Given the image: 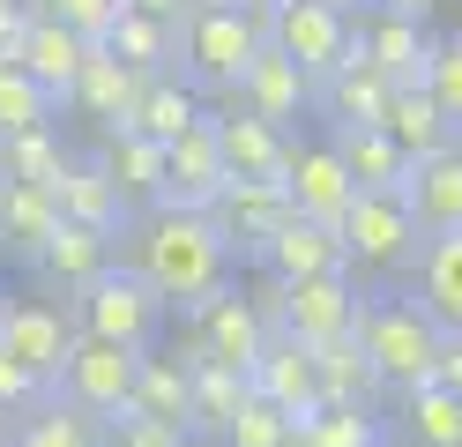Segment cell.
<instances>
[{
    "mask_svg": "<svg viewBox=\"0 0 462 447\" xmlns=\"http://www.w3.org/2000/svg\"><path fill=\"white\" fill-rule=\"evenodd\" d=\"M127 231H134V268L157 284L164 306H180V313L231 276V254H224V238L209 231L201 209L150 201V209H134V217H127Z\"/></svg>",
    "mask_w": 462,
    "mask_h": 447,
    "instance_id": "6da1fadb",
    "label": "cell"
},
{
    "mask_svg": "<svg viewBox=\"0 0 462 447\" xmlns=\"http://www.w3.org/2000/svg\"><path fill=\"white\" fill-rule=\"evenodd\" d=\"M262 45H269V30H262L254 8H239V0H187L180 23H171V75H180L187 89H217V98H231L239 68Z\"/></svg>",
    "mask_w": 462,
    "mask_h": 447,
    "instance_id": "7a4b0ae2",
    "label": "cell"
},
{
    "mask_svg": "<svg viewBox=\"0 0 462 447\" xmlns=\"http://www.w3.org/2000/svg\"><path fill=\"white\" fill-rule=\"evenodd\" d=\"M68 321L82 328V336L120 343V350H150L157 328H164V298H157V284L142 276L134 261H112L105 276H90L75 291V313Z\"/></svg>",
    "mask_w": 462,
    "mask_h": 447,
    "instance_id": "3957f363",
    "label": "cell"
},
{
    "mask_svg": "<svg viewBox=\"0 0 462 447\" xmlns=\"http://www.w3.org/2000/svg\"><path fill=\"white\" fill-rule=\"evenodd\" d=\"M336 231H343V254H351V276L358 268L365 276H402V268L418 261V247H425L402 187H358Z\"/></svg>",
    "mask_w": 462,
    "mask_h": 447,
    "instance_id": "277c9868",
    "label": "cell"
},
{
    "mask_svg": "<svg viewBox=\"0 0 462 447\" xmlns=\"http://www.w3.org/2000/svg\"><path fill=\"white\" fill-rule=\"evenodd\" d=\"M358 343L373 358V373H381V387H395V396L432 380V366H440V328L418 313V298H365Z\"/></svg>",
    "mask_w": 462,
    "mask_h": 447,
    "instance_id": "5b68a950",
    "label": "cell"
},
{
    "mask_svg": "<svg viewBox=\"0 0 462 447\" xmlns=\"http://www.w3.org/2000/svg\"><path fill=\"white\" fill-rule=\"evenodd\" d=\"M254 306H262L269 328H283L299 343H336V336H358L365 291L358 276H299V284H269Z\"/></svg>",
    "mask_w": 462,
    "mask_h": 447,
    "instance_id": "8992f818",
    "label": "cell"
},
{
    "mask_svg": "<svg viewBox=\"0 0 462 447\" xmlns=\"http://www.w3.org/2000/svg\"><path fill=\"white\" fill-rule=\"evenodd\" d=\"M134 358H142V350H120V343L82 336V328H75V343H68V358H60V373H52V396L75 403V410H90L97 425H105V417H120L127 396H134Z\"/></svg>",
    "mask_w": 462,
    "mask_h": 447,
    "instance_id": "52a82bcc",
    "label": "cell"
},
{
    "mask_svg": "<svg viewBox=\"0 0 462 447\" xmlns=\"http://www.w3.org/2000/svg\"><path fill=\"white\" fill-rule=\"evenodd\" d=\"M262 30H269V45L283 60H299L306 82H321L336 60L351 52V15L328 8V0H276V8L262 15Z\"/></svg>",
    "mask_w": 462,
    "mask_h": 447,
    "instance_id": "ba28073f",
    "label": "cell"
},
{
    "mask_svg": "<svg viewBox=\"0 0 462 447\" xmlns=\"http://www.w3.org/2000/svg\"><path fill=\"white\" fill-rule=\"evenodd\" d=\"M209 231L224 238V254H239V261H262V247L276 238V224L291 217V201H283L276 179H224V187L209 194Z\"/></svg>",
    "mask_w": 462,
    "mask_h": 447,
    "instance_id": "9c48e42d",
    "label": "cell"
},
{
    "mask_svg": "<svg viewBox=\"0 0 462 447\" xmlns=\"http://www.w3.org/2000/svg\"><path fill=\"white\" fill-rule=\"evenodd\" d=\"M187 328H194L187 358H217V366H254V350H262V336H269L262 306H254L246 291H231V284H217L209 298H194Z\"/></svg>",
    "mask_w": 462,
    "mask_h": 447,
    "instance_id": "30bf717a",
    "label": "cell"
},
{
    "mask_svg": "<svg viewBox=\"0 0 462 447\" xmlns=\"http://www.w3.org/2000/svg\"><path fill=\"white\" fill-rule=\"evenodd\" d=\"M246 380H254V396H262V403H276L283 417H291V425L321 410V373H313V343L283 336V328H269V336H262V350H254Z\"/></svg>",
    "mask_w": 462,
    "mask_h": 447,
    "instance_id": "8fae6325",
    "label": "cell"
},
{
    "mask_svg": "<svg viewBox=\"0 0 462 447\" xmlns=\"http://www.w3.org/2000/svg\"><path fill=\"white\" fill-rule=\"evenodd\" d=\"M351 52H365L388 82H425V60H432V30L418 15H395V8H365L351 15Z\"/></svg>",
    "mask_w": 462,
    "mask_h": 447,
    "instance_id": "7c38bea8",
    "label": "cell"
},
{
    "mask_svg": "<svg viewBox=\"0 0 462 447\" xmlns=\"http://www.w3.org/2000/svg\"><path fill=\"white\" fill-rule=\"evenodd\" d=\"M231 105L291 135V119H299V112H313V82L299 75V60H283L276 45H262V52H254L246 68H239V82H231Z\"/></svg>",
    "mask_w": 462,
    "mask_h": 447,
    "instance_id": "4fadbf2b",
    "label": "cell"
},
{
    "mask_svg": "<svg viewBox=\"0 0 462 447\" xmlns=\"http://www.w3.org/2000/svg\"><path fill=\"white\" fill-rule=\"evenodd\" d=\"M262 268L276 284H299V276H351V254H343V231L321 224V217H283L276 238L262 247Z\"/></svg>",
    "mask_w": 462,
    "mask_h": 447,
    "instance_id": "5bb4252c",
    "label": "cell"
},
{
    "mask_svg": "<svg viewBox=\"0 0 462 447\" xmlns=\"http://www.w3.org/2000/svg\"><path fill=\"white\" fill-rule=\"evenodd\" d=\"M276 187H283V201H291L299 217H321V224H343V209H351V194H358L328 142H291Z\"/></svg>",
    "mask_w": 462,
    "mask_h": 447,
    "instance_id": "9a60e30c",
    "label": "cell"
},
{
    "mask_svg": "<svg viewBox=\"0 0 462 447\" xmlns=\"http://www.w3.org/2000/svg\"><path fill=\"white\" fill-rule=\"evenodd\" d=\"M142 82H150L142 68H127L120 52H105V45H97L90 60H82V75H75V89H68V105H75V119H90L97 135H112V127H127V119H134Z\"/></svg>",
    "mask_w": 462,
    "mask_h": 447,
    "instance_id": "2e32d148",
    "label": "cell"
},
{
    "mask_svg": "<svg viewBox=\"0 0 462 447\" xmlns=\"http://www.w3.org/2000/svg\"><path fill=\"white\" fill-rule=\"evenodd\" d=\"M388 89H395V82L373 68L365 52H343L336 68L313 82V112H328V127H381Z\"/></svg>",
    "mask_w": 462,
    "mask_h": 447,
    "instance_id": "e0dca14e",
    "label": "cell"
},
{
    "mask_svg": "<svg viewBox=\"0 0 462 447\" xmlns=\"http://www.w3.org/2000/svg\"><path fill=\"white\" fill-rule=\"evenodd\" d=\"M90 52H97V38H82V30L52 23V15H31V30H23V45H15L23 75H31L52 105H68V89H75V75H82Z\"/></svg>",
    "mask_w": 462,
    "mask_h": 447,
    "instance_id": "ac0fdd59",
    "label": "cell"
},
{
    "mask_svg": "<svg viewBox=\"0 0 462 447\" xmlns=\"http://www.w3.org/2000/svg\"><path fill=\"white\" fill-rule=\"evenodd\" d=\"M68 343H75V321H68L60 306H38V298H15V306H0V350L23 358L38 380L60 373Z\"/></svg>",
    "mask_w": 462,
    "mask_h": 447,
    "instance_id": "d6986e66",
    "label": "cell"
},
{
    "mask_svg": "<svg viewBox=\"0 0 462 447\" xmlns=\"http://www.w3.org/2000/svg\"><path fill=\"white\" fill-rule=\"evenodd\" d=\"M224 187V157H217V127H209V112L194 119L187 135H171L164 142V194L171 209H209V194Z\"/></svg>",
    "mask_w": 462,
    "mask_h": 447,
    "instance_id": "ffe728a7",
    "label": "cell"
},
{
    "mask_svg": "<svg viewBox=\"0 0 462 447\" xmlns=\"http://www.w3.org/2000/svg\"><path fill=\"white\" fill-rule=\"evenodd\" d=\"M217 127V157H224V179H283V157H291V135L269 127L254 112H209Z\"/></svg>",
    "mask_w": 462,
    "mask_h": 447,
    "instance_id": "44dd1931",
    "label": "cell"
},
{
    "mask_svg": "<svg viewBox=\"0 0 462 447\" xmlns=\"http://www.w3.org/2000/svg\"><path fill=\"white\" fill-rule=\"evenodd\" d=\"M411 276H418V313L440 328V336H462V231H432L418 261H411Z\"/></svg>",
    "mask_w": 462,
    "mask_h": 447,
    "instance_id": "7402d4cb",
    "label": "cell"
},
{
    "mask_svg": "<svg viewBox=\"0 0 462 447\" xmlns=\"http://www.w3.org/2000/svg\"><path fill=\"white\" fill-rule=\"evenodd\" d=\"M381 127H388V142H395L411 164H418V157H440V149L462 142V135H455V119L432 105V89H425V82H395V89H388Z\"/></svg>",
    "mask_w": 462,
    "mask_h": 447,
    "instance_id": "603a6c76",
    "label": "cell"
},
{
    "mask_svg": "<svg viewBox=\"0 0 462 447\" xmlns=\"http://www.w3.org/2000/svg\"><path fill=\"white\" fill-rule=\"evenodd\" d=\"M52 201H60V217H68V224H90V231H112V238H120L127 217H134V209L120 201V187L105 179L97 157H68L60 179H52Z\"/></svg>",
    "mask_w": 462,
    "mask_h": 447,
    "instance_id": "cb8c5ba5",
    "label": "cell"
},
{
    "mask_svg": "<svg viewBox=\"0 0 462 447\" xmlns=\"http://www.w3.org/2000/svg\"><path fill=\"white\" fill-rule=\"evenodd\" d=\"M52 224H60V201L52 187H31V179H0V261H38Z\"/></svg>",
    "mask_w": 462,
    "mask_h": 447,
    "instance_id": "d4e9b609",
    "label": "cell"
},
{
    "mask_svg": "<svg viewBox=\"0 0 462 447\" xmlns=\"http://www.w3.org/2000/svg\"><path fill=\"white\" fill-rule=\"evenodd\" d=\"M97 164H105L112 187H120V201H127V209H150V201L164 194V142L134 135V127L97 135Z\"/></svg>",
    "mask_w": 462,
    "mask_h": 447,
    "instance_id": "484cf974",
    "label": "cell"
},
{
    "mask_svg": "<svg viewBox=\"0 0 462 447\" xmlns=\"http://www.w3.org/2000/svg\"><path fill=\"white\" fill-rule=\"evenodd\" d=\"M402 194H411V217L418 231H462V142L440 149V157H418L411 179H402Z\"/></svg>",
    "mask_w": 462,
    "mask_h": 447,
    "instance_id": "4316f807",
    "label": "cell"
},
{
    "mask_svg": "<svg viewBox=\"0 0 462 447\" xmlns=\"http://www.w3.org/2000/svg\"><path fill=\"white\" fill-rule=\"evenodd\" d=\"M194 387H187V440H224V425L239 417V403L254 396L246 366H217V358H187Z\"/></svg>",
    "mask_w": 462,
    "mask_h": 447,
    "instance_id": "83f0119b",
    "label": "cell"
},
{
    "mask_svg": "<svg viewBox=\"0 0 462 447\" xmlns=\"http://www.w3.org/2000/svg\"><path fill=\"white\" fill-rule=\"evenodd\" d=\"M187 387H194V366H187V358H164V350L150 343V350L134 358V396H127V410L164 417V425L187 433Z\"/></svg>",
    "mask_w": 462,
    "mask_h": 447,
    "instance_id": "f1b7e54d",
    "label": "cell"
},
{
    "mask_svg": "<svg viewBox=\"0 0 462 447\" xmlns=\"http://www.w3.org/2000/svg\"><path fill=\"white\" fill-rule=\"evenodd\" d=\"M313 373H321V403H358V410H373V403L388 396V387H381V373H373V358H365V343H358V336L313 343Z\"/></svg>",
    "mask_w": 462,
    "mask_h": 447,
    "instance_id": "f546056e",
    "label": "cell"
},
{
    "mask_svg": "<svg viewBox=\"0 0 462 447\" xmlns=\"http://www.w3.org/2000/svg\"><path fill=\"white\" fill-rule=\"evenodd\" d=\"M38 268L60 291H82L90 276H105L112 268V231H90V224H52V238H45V254H38Z\"/></svg>",
    "mask_w": 462,
    "mask_h": 447,
    "instance_id": "4dcf8cb0",
    "label": "cell"
},
{
    "mask_svg": "<svg viewBox=\"0 0 462 447\" xmlns=\"http://www.w3.org/2000/svg\"><path fill=\"white\" fill-rule=\"evenodd\" d=\"M328 149L351 172V187H402L411 179V157L388 142V127H328Z\"/></svg>",
    "mask_w": 462,
    "mask_h": 447,
    "instance_id": "1f68e13d",
    "label": "cell"
},
{
    "mask_svg": "<svg viewBox=\"0 0 462 447\" xmlns=\"http://www.w3.org/2000/svg\"><path fill=\"white\" fill-rule=\"evenodd\" d=\"M283 447H388V417L358 410V403H321L313 417H299Z\"/></svg>",
    "mask_w": 462,
    "mask_h": 447,
    "instance_id": "d6a6232c",
    "label": "cell"
},
{
    "mask_svg": "<svg viewBox=\"0 0 462 447\" xmlns=\"http://www.w3.org/2000/svg\"><path fill=\"white\" fill-rule=\"evenodd\" d=\"M402 440L411 447H462V396L440 380L402 387Z\"/></svg>",
    "mask_w": 462,
    "mask_h": 447,
    "instance_id": "836d02e7",
    "label": "cell"
},
{
    "mask_svg": "<svg viewBox=\"0 0 462 447\" xmlns=\"http://www.w3.org/2000/svg\"><path fill=\"white\" fill-rule=\"evenodd\" d=\"M194 119H201V98L164 68V75L142 82V98H134V119H127V127H134V135H150V142H171V135H187Z\"/></svg>",
    "mask_w": 462,
    "mask_h": 447,
    "instance_id": "e575fe53",
    "label": "cell"
},
{
    "mask_svg": "<svg viewBox=\"0 0 462 447\" xmlns=\"http://www.w3.org/2000/svg\"><path fill=\"white\" fill-rule=\"evenodd\" d=\"M8 447H105V425H97L90 410L45 396L38 410H23V425L8 433Z\"/></svg>",
    "mask_w": 462,
    "mask_h": 447,
    "instance_id": "d590c367",
    "label": "cell"
},
{
    "mask_svg": "<svg viewBox=\"0 0 462 447\" xmlns=\"http://www.w3.org/2000/svg\"><path fill=\"white\" fill-rule=\"evenodd\" d=\"M97 45L120 52L127 68H142V75H164V68H171V23H164V15H142V8H120Z\"/></svg>",
    "mask_w": 462,
    "mask_h": 447,
    "instance_id": "8d00e7d4",
    "label": "cell"
},
{
    "mask_svg": "<svg viewBox=\"0 0 462 447\" xmlns=\"http://www.w3.org/2000/svg\"><path fill=\"white\" fill-rule=\"evenodd\" d=\"M68 164V149L52 127H23V135H0V179H31V187H52Z\"/></svg>",
    "mask_w": 462,
    "mask_h": 447,
    "instance_id": "74e56055",
    "label": "cell"
},
{
    "mask_svg": "<svg viewBox=\"0 0 462 447\" xmlns=\"http://www.w3.org/2000/svg\"><path fill=\"white\" fill-rule=\"evenodd\" d=\"M52 105L45 89L23 75V60H0V135H23V127H52Z\"/></svg>",
    "mask_w": 462,
    "mask_h": 447,
    "instance_id": "f35d334b",
    "label": "cell"
},
{
    "mask_svg": "<svg viewBox=\"0 0 462 447\" xmlns=\"http://www.w3.org/2000/svg\"><path fill=\"white\" fill-rule=\"evenodd\" d=\"M283 440H291V417H283L276 403H262V396H246L217 447H283Z\"/></svg>",
    "mask_w": 462,
    "mask_h": 447,
    "instance_id": "ab89813d",
    "label": "cell"
},
{
    "mask_svg": "<svg viewBox=\"0 0 462 447\" xmlns=\"http://www.w3.org/2000/svg\"><path fill=\"white\" fill-rule=\"evenodd\" d=\"M425 89H432V105H440V112L455 119V135H462V30H455V38H432Z\"/></svg>",
    "mask_w": 462,
    "mask_h": 447,
    "instance_id": "60d3db41",
    "label": "cell"
},
{
    "mask_svg": "<svg viewBox=\"0 0 462 447\" xmlns=\"http://www.w3.org/2000/svg\"><path fill=\"white\" fill-rule=\"evenodd\" d=\"M105 447H187V433H180V425H164V417L120 410V417H105Z\"/></svg>",
    "mask_w": 462,
    "mask_h": 447,
    "instance_id": "b9f144b4",
    "label": "cell"
},
{
    "mask_svg": "<svg viewBox=\"0 0 462 447\" xmlns=\"http://www.w3.org/2000/svg\"><path fill=\"white\" fill-rule=\"evenodd\" d=\"M31 8L52 15V23H68V30H82V38H105L112 15H120L127 0H31Z\"/></svg>",
    "mask_w": 462,
    "mask_h": 447,
    "instance_id": "7bdbcfd3",
    "label": "cell"
},
{
    "mask_svg": "<svg viewBox=\"0 0 462 447\" xmlns=\"http://www.w3.org/2000/svg\"><path fill=\"white\" fill-rule=\"evenodd\" d=\"M52 396V380H38L31 366H23V358H8L0 350V417H23V410H38Z\"/></svg>",
    "mask_w": 462,
    "mask_h": 447,
    "instance_id": "ee69618b",
    "label": "cell"
},
{
    "mask_svg": "<svg viewBox=\"0 0 462 447\" xmlns=\"http://www.w3.org/2000/svg\"><path fill=\"white\" fill-rule=\"evenodd\" d=\"M31 0H0V60H15V45H23V30H31Z\"/></svg>",
    "mask_w": 462,
    "mask_h": 447,
    "instance_id": "f6af8a7d",
    "label": "cell"
},
{
    "mask_svg": "<svg viewBox=\"0 0 462 447\" xmlns=\"http://www.w3.org/2000/svg\"><path fill=\"white\" fill-rule=\"evenodd\" d=\"M432 380L462 396V336H440V366H432Z\"/></svg>",
    "mask_w": 462,
    "mask_h": 447,
    "instance_id": "bcb514c9",
    "label": "cell"
},
{
    "mask_svg": "<svg viewBox=\"0 0 462 447\" xmlns=\"http://www.w3.org/2000/svg\"><path fill=\"white\" fill-rule=\"evenodd\" d=\"M373 8H395V15H418V23H432V8H440V0H373Z\"/></svg>",
    "mask_w": 462,
    "mask_h": 447,
    "instance_id": "7dc6e473",
    "label": "cell"
},
{
    "mask_svg": "<svg viewBox=\"0 0 462 447\" xmlns=\"http://www.w3.org/2000/svg\"><path fill=\"white\" fill-rule=\"evenodd\" d=\"M127 8H142V15H164V23H180V8H187V0H127Z\"/></svg>",
    "mask_w": 462,
    "mask_h": 447,
    "instance_id": "c3c4849f",
    "label": "cell"
},
{
    "mask_svg": "<svg viewBox=\"0 0 462 447\" xmlns=\"http://www.w3.org/2000/svg\"><path fill=\"white\" fill-rule=\"evenodd\" d=\"M239 8H254V15H269V8H276V0H239Z\"/></svg>",
    "mask_w": 462,
    "mask_h": 447,
    "instance_id": "681fc988",
    "label": "cell"
},
{
    "mask_svg": "<svg viewBox=\"0 0 462 447\" xmlns=\"http://www.w3.org/2000/svg\"><path fill=\"white\" fill-rule=\"evenodd\" d=\"M328 8H343V15H358V8H365V0H328Z\"/></svg>",
    "mask_w": 462,
    "mask_h": 447,
    "instance_id": "f907efd6",
    "label": "cell"
},
{
    "mask_svg": "<svg viewBox=\"0 0 462 447\" xmlns=\"http://www.w3.org/2000/svg\"><path fill=\"white\" fill-rule=\"evenodd\" d=\"M0 447H8V425H0Z\"/></svg>",
    "mask_w": 462,
    "mask_h": 447,
    "instance_id": "816d5d0a",
    "label": "cell"
}]
</instances>
